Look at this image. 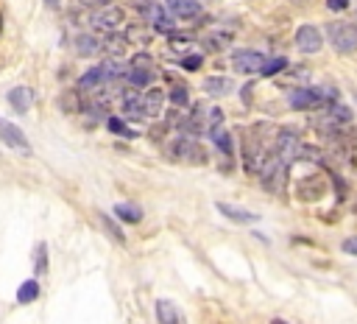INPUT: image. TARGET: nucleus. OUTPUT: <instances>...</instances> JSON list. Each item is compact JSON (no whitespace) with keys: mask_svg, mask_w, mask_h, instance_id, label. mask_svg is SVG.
<instances>
[{"mask_svg":"<svg viewBox=\"0 0 357 324\" xmlns=\"http://www.w3.org/2000/svg\"><path fill=\"white\" fill-rule=\"evenodd\" d=\"M327 39L332 43V48L338 54H354L357 51V28L352 23H341V20L330 23L327 25Z\"/></svg>","mask_w":357,"mask_h":324,"instance_id":"f257e3e1","label":"nucleus"},{"mask_svg":"<svg viewBox=\"0 0 357 324\" xmlns=\"http://www.w3.org/2000/svg\"><path fill=\"white\" fill-rule=\"evenodd\" d=\"M170 154H173L178 162H187V165H204V162H207L204 146H201L198 140L187 137V135L176 137V140L170 143Z\"/></svg>","mask_w":357,"mask_h":324,"instance_id":"f03ea898","label":"nucleus"},{"mask_svg":"<svg viewBox=\"0 0 357 324\" xmlns=\"http://www.w3.org/2000/svg\"><path fill=\"white\" fill-rule=\"evenodd\" d=\"M140 14H143V17H148V23H151V28H154V31L173 36L176 23H173V14H170L168 9H162L159 3H151V0H140Z\"/></svg>","mask_w":357,"mask_h":324,"instance_id":"7ed1b4c3","label":"nucleus"},{"mask_svg":"<svg viewBox=\"0 0 357 324\" xmlns=\"http://www.w3.org/2000/svg\"><path fill=\"white\" fill-rule=\"evenodd\" d=\"M123 23V9L120 6H101L98 12L89 14V25L101 34H112Z\"/></svg>","mask_w":357,"mask_h":324,"instance_id":"20e7f679","label":"nucleus"},{"mask_svg":"<svg viewBox=\"0 0 357 324\" xmlns=\"http://www.w3.org/2000/svg\"><path fill=\"white\" fill-rule=\"evenodd\" d=\"M321 45H324V36H321V31L316 25L304 23V25L296 28V48L301 54H319Z\"/></svg>","mask_w":357,"mask_h":324,"instance_id":"39448f33","label":"nucleus"},{"mask_svg":"<svg viewBox=\"0 0 357 324\" xmlns=\"http://www.w3.org/2000/svg\"><path fill=\"white\" fill-rule=\"evenodd\" d=\"M265 62H268V59H265L260 51H235V54H232V67H235L238 73H243V76L262 73Z\"/></svg>","mask_w":357,"mask_h":324,"instance_id":"423d86ee","label":"nucleus"},{"mask_svg":"<svg viewBox=\"0 0 357 324\" xmlns=\"http://www.w3.org/2000/svg\"><path fill=\"white\" fill-rule=\"evenodd\" d=\"M0 143L9 146V148H14V151H31V143H28V137L23 135V129L14 126L12 120H6V117H0Z\"/></svg>","mask_w":357,"mask_h":324,"instance_id":"0eeeda50","label":"nucleus"},{"mask_svg":"<svg viewBox=\"0 0 357 324\" xmlns=\"http://www.w3.org/2000/svg\"><path fill=\"white\" fill-rule=\"evenodd\" d=\"M154 310H157V324H187L185 310L173 305L170 299H157Z\"/></svg>","mask_w":357,"mask_h":324,"instance_id":"6e6552de","label":"nucleus"},{"mask_svg":"<svg viewBox=\"0 0 357 324\" xmlns=\"http://www.w3.org/2000/svg\"><path fill=\"white\" fill-rule=\"evenodd\" d=\"M165 9L176 20H196L201 14V3H198V0H165Z\"/></svg>","mask_w":357,"mask_h":324,"instance_id":"1a4fd4ad","label":"nucleus"},{"mask_svg":"<svg viewBox=\"0 0 357 324\" xmlns=\"http://www.w3.org/2000/svg\"><path fill=\"white\" fill-rule=\"evenodd\" d=\"M218 213L220 216H227L229 221H235V224H257L260 221V216L257 213H249V210H243V207H235V205H227V201H218Z\"/></svg>","mask_w":357,"mask_h":324,"instance_id":"9d476101","label":"nucleus"},{"mask_svg":"<svg viewBox=\"0 0 357 324\" xmlns=\"http://www.w3.org/2000/svg\"><path fill=\"white\" fill-rule=\"evenodd\" d=\"M324 190H327V185H324V179H319V176H310V179L299 182V187H296V193H299L301 201H319V198L324 196Z\"/></svg>","mask_w":357,"mask_h":324,"instance_id":"9b49d317","label":"nucleus"},{"mask_svg":"<svg viewBox=\"0 0 357 324\" xmlns=\"http://www.w3.org/2000/svg\"><path fill=\"white\" fill-rule=\"evenodd\" d=\"M232 39H235V34L232 31H223V28H215V31H209L204 39H201V45L207 48V51H223V48H229L232 45Z\"/></svg>","mask_w":357,"mask_h":324,"instance_id":"f8f14e48","label":"nucleus"},{"mask_svg":"<svg viewBox=\"0 0 357 324\" xmlns=\"http://www.w3.org/2000/svg\"><path fill=\"white\" fill-rule=\"evenodd\" d=\"M76 51L81 56H93V54H101L104 51V39L98 34H78L76 36Z\"/></svg>","mask_w":357,"mask_h":324,"instance_id":"ddd939ff","label":"nucleus"},{"mask_svg":"<svg viewBox=\"0 0 357 324\" xmlns=\"http://www.w3.org/2000/svg\"><path fill=\"white\" fill-rule=\"evenodd\" d=\"M204 93L207 95H215V98H220V95H229L232 90H235V84H232V78H223V76H209V78H204Z\"/></svg>","mask_w":357,"mask_h":324,"instance_id":"4468645a","label":"nucleus"},{"mask_svg":"<svg viewBox=\"0 0 357 324\" xmlns=\"http://www.w3.org/2000/svg\"><path fill=\"white\" fill-rule=\"evenodd\" d=\"M140 101H143V115H146V120H151V117L159 115V109H162V104H165V93L157 87V90H148L146 95H140Z\"/></svg>","mask_w":357,"mask_h":324,"instance_id":"2eb2a0df","label":"nucleus"},{"mask_svg":"<svg viewBox=\"0 0 357 324\" xmlns=\"http://www.w3.org/2000/svg\"><path fill=\"white\" fill-rule=\"evenodd\" d=\"M9 104H12L14 112H28L31 104H34V93H31L28 87H14V90L9 93Z\"/></svg>","mask_w":357,"mask_h":324,"instance_id":"dca6fc26","label":"nucleus"},{"mask_svg":"<svg viewBox=\"0 0 357 324\" xmlns=\"http://www.w3.org/2000/svg\"><path fill=\"white\" fill-rule=\"evenodd\" d=\"M36 297H39V282L36 279H25L23 286L17 288V302L20 305H31Z\"/></svg>","mask_w":357,"mask_h":324,"instance_id":"f3484780","label":"nucleus"},{"mask_svg":"<svg viewBox=\"0 0 357 324\" xmlns=\"http://www.w3.org/2000/svg\"><path fill=\"white\" fill-rule=\"evenodd\" d=\"M212 135V140H215V146H218V151L220 154H227V157H232V151H235V143H232V135L227 132V129H215V132H209Z\"/></svg>","mask_w":357,"mask_h":324,"instance_id":"a211bd4d","label":"nucleus"},{"mask_svg":"<svg viewBox=\"0 0 357 324\" xmlns=\"http://www.w3.org/2000/svg\"><path fill=\"white\" fill-rule=\"evenodd\" d=\"M115 216L123 218V221H128V224L143 221V210H140L137 205H117V207H115Z\"/></svg>","mask_w":357,"mask_h":324,"instance_id":"6ab92c4d","label":"nucleus"},{"mask_svg":"<svg viewBox=\"0 0 357 324\" xmlns=\"http://www.w3.org/2000/svg\"><path fill=\"white\" fill-rule=\"evenodd\" d=\"M285 67H288V59H285V56H274V59H268V62H265V67H262V73H260V76L271 78V76H279Z\"/></svg>","mask_w":357,"mask_h":324,"instance_id":"aec40b11","label":"nucleus"},{"mask_svg":"<svg viewBox=\"0 0 357 324\" xmlns=\"http://www.w3.org/2000/svg\"><path fill=\"white\" fill-rule=\"evenodd\" d=\"M170 104L173 106H187L190 104V90L185 87V84H173V90H170Z\"/></svg>","mask_w":357,"mask_h":324,"instance_id":"412c9836","label":"nucleus"},{"mask_svg":"<svg viewBox=\"0 0 357 324\" xmlns=\"http://www.w3.org/2000/svg\"><path fill=\"white\" fill-rule=\"evenodd\" d=\"M106 126H109V132H112V135H120V137H134V129H128V126L123 124V117H109V120H106Z\"/></svg>","mask_w":357,"mask_h":324,"instance_id":"4be33fe9","label":"nucleus"},{"mask_svg":"<svg viewBox=\"0 0 357 324\" xmlns=\"http://www.w3.org/2000/svg\"><path fill=\"white\" fill-rule=\"evenodd\" d=\"M36 263H34V271L36 274H42L45 268H48V246H45V243H39V246H36Z\"/></svg>","mask_w":357,"mask_h":324,"instance_id":"5701e85b","label":"nucleus"},{"mask_svg":"<svg viewBox=\"0 0 357 324\" xmlns=\"http://www.w3.org/2000/svg\"><path fill=\"white\" fill-rule=\"evenodd\" d=\"M101 224H104V229H106V235H112L117 243H126V238H123V232H120V227L117 224H112L109 221V216H101Z\"/></svg>","mask_w":357,"mask_h":324,"instance_id":"b1692460","label":"nucleus"},{"mask_svg":"<svg viewBox=\"0 0 357 324\" xmlns=\"http://www.w3.org/2000/svg\"><path fill=\"white\" fill-rule=\"evenodd\" d=\"M182 67H185V70H198V67H201V54L185 56V59H182Z\"/></svg>","mask_w":357,"mask_h":324,"instance_id":"393cba45","label":"nucleus"},{"mask_svg":"<svg viewBox=\"0 0 357 324\" xmlns=\"http://www.w3.org/2000/svg\"><path fill=\"white\" fill-rule=\"evenodd\" d=\"M341 249H343L346 255H354V257H357V235H354V238H346V240L341 243Z\"/></svg>","mask_w":357,"mask_h":324,"instance_id":"a878e982","label":"nucleus"},{"mask_svg":"<svg viewBox=\"0 0 357 324\" xmlns=\"http://www.w3.org/2000/svg\"><path fill=\"white\" fill-rule=\"evenodd\" d=\"M327 9L330 12H346L349 9V0H327Z\"/></svg>","mask_w":357,"mask_h":324,"instance_id":"bb28decb","label":"nucleus"},{"mask_svg":"<svg viewBox=\"0 0 357 324\" xmlns=\"http://www.w3.org/2000/svg\"><path fill=\"white\" fill-rule=\"evenodd\" d=\"M78 3L89 9V6H106V3H112V0H78Z\"/></svg>","mask_w":357,"mask_h":324,"instance_id":"cd10ccee","label":"nucleus"},{"mask_svg":"<svg viewBox=\"0 0 357 324\" xmlns=\"http://www.w3.org/2000/svg\"><path fill=\"white\" fill-rule=\"evenodd\" d=\"M45 6H51V9H56V6H59V0H45Z\"/></svg>","mask_w":357,"mask_h":324,"instance_id":"c85d7f7f","label":"nucleus"},{"mask_svg":"<svg viewBox=\"0 0 357 324\" xmlns=\"http://www.w3.org/2000/svg\"><path fill=\"white\" fill-rule=\"evenodd\" d=\"M274 324H285V321H279V319H277V321H274Z\"/></svg>","mask_w":357,"mask_h":324,"instance_id":"c756f323","label":"nucleus"},{"mask_svg":"<svg viewBox=\"0 0 357 324\" xmlns=\"http://www.w3.org/2000/svg\"><path fill=\"white\" fill-rule=\"evenodd\" d=\"M354 101H357V95H354Z\"/></svg>","mask_w":357,"mask_h":324,"instance_id":"7c9ffc66","label":"nucleus"}]
</instances>
